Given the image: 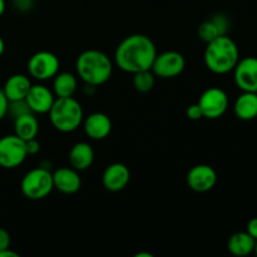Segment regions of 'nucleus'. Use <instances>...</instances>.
I'll return each instance as SVG.
<instances>
[{
  "label": "nucleus",
  "instance_id": "1",
  "mask_svg": "<svg viewBox=\"0 0 257 257\" xmlns=\"http://www.w3.org/2000/svg\"><path fill=\"white\" fill-rule=\"evenodd\" d=\"M157 55V48L150 37L145 34H132L120 42L114 53V60L123 72L135 74L150 70Z\"/></svg>",
  "mask_w": 257,
  "mask_h": 257
},
{
  "label": "nucleus",
  "instance_id": "2",
  "mask_svg": "<svg viewBox=\"0 0 257 257\" xmlns=\"http://www.w3.org/2000/svg\"><path fill=\"white\" fill-rule=\"evenodd\" d=\"M205 65L215 74H227L240 60V50L235 40L227 34L220 35L207 43L203 54Z\"/></svg>",
  "mask_w": 257,
  "mask_h": 257
},
{
  "label": "nucleus",
  "instance_id": "3",
  "mask_svg": "<svg viewBox=\"0 0 257 257\" xmlns=\"http://www.w3.org/2000/svg\"><path fill=\"white\" fill-rule=\"evenodd\" d=\"M77 74L85 84L99 87L110 79L113 73V63L104 52L98 49H88L80 53L75 63Z\"/></svg>",
  "mask_w": 257,
  "mask_h": 257
},
{
  "label": "nucleus",
  "instance_id": "4",
  "mask_svg": "<svg viewBox=\"0 0 257 257\" xmlns=\"http://www.w3.org/2000/svg\"><path fill=\"white\" fill-rule=\"evenodd\" d=\"M53 127L62 133H70L82 125L84 113L75 98H57L48 112Z\"/></svg>",
  "mask_w": 257,
  "mask_h": 257
},
{
  "label": "nucleus",
  "instance_id": "5",
  "mask_svg": "<svg viewBox=\"0 0 257 257\" xmlns=\"http://www.w3.org/2000/svg\"><path fill=\"white\" fill-rule=\"evenodd\" d=\"M20 190L24 197L32 201H39L48 197L53 190V172L49 168L37 167L27 172L20 182Z\"/></svg>",
  "mask_w": 257,
  "mask_h": 257
},
{
  "label": "nucleus",
  "instance_id": "6",
  "mask_svg": "<svg viewBox=\"0 0 257 257\" xmlns=\"http://www.w3.org/2000/svg\"><path fill=\"white\" fill-rule=\"evenodd\" d=\"M28 157L25 141L17 135H7L0 138V167L13 170L22 165Z\"/></svg>",
  "mask_w": 257,
  "mask_h": 257
},
{
  "label": "nucleus",
  "instance_id": "7",
  "mask_svg": "<svg viewBox=\"0 0 257 257\" xmlns=\"http://www.w3.org/2000/svg\"><path fill=\"white\" fill-rule=\"evenodd\" d=\"M60 63L57 55L48 50L34 53L28 60V73L39 82L53 79L59 72Z\"/></svg>",
  "mask_w": 257,
  "mask_h": 257
},
{
  "label": "nucleus",
  "instance_id": "8",
  "mask_svg": "<svg viewBox=\"0 0 257 257\" xmlns=\"http://www.w3.org/2000/svg\"><path fill=\"white\" fill-rule=\"evenodd\" d=\"M228 104H230V99H228L227 93L218 87L206 89L198 100L203 118L212 120L222 117L227 112Z\"/></svg>",
  "mask_w": 257,
  "mask_h": 257
},
{
  "label": "nucleus",
  "instance_id": "9",
  "mask_svg": "<svg viewBox=\"0 0 257 257\" xmlns=\"http://www.w3.org/2000/svg\"><path fill=\"white\" fill-rule=\"evenodd\" d=\"M186 68V59L181 53L176 50H167L156 55L151 70L153 74L162 79H171L176 78Z\"/></svg>",
  "mask_w": 257,
  "mask_h": 257
},
{
  "label": "nucleus",
  "instance_id": "10",
  "mask_svg": "<svg viewBox=\"0 0 257 257\" xmlns=\"http://www.w3.org/2000/svg\"><path fill=\"white\" fill-rule=\"evenodd\" d=\"M233 72V79L238 89L242 92L257 90V58L246 57L240 59Z\"/></svg>",
  "mask_w": 257,
  "mask_h": 257
},
{
  "label": "nucleus",
  "instance_id": "11",
  "mask_svg": "<svg viewBox=\"0 0 257 257\" xmlns=\"http://www.w3.org/2000/svg\"><path fill=\"white\" fill-rule=\"evenodd\" d=\"M187 185L192 191L205 193L212 190L217 183V173L208 165H196L188 171Z\"/></svg>",
  "mask_w": 257,
  "mask_h": 257
},
{
  "label": "nucleus",
  "instance_id": "12",
  "mask_svg": "<svg viewBox=\"0 0 257 257\" xmlns=\"http://www.w3.org/2000/svg\"><path fill=\"white\" fill-rule=\"evenodd\" d=\"M54 100V93L43 84H32L25 97L28 107L34 114H48Z\"/></svg>",
  "mask_w": 257,
  "mask_h": 257
},
{
  "label": "nucleus",
  "instance_id": "13",
  "mask_svg": "<svg viewBox=\"0 0 257 257\" xmlns=\"http://www.w3.org/2000/svg\"><path fill=\"white\" fill-rule=\"evenodd\" d=\"M131 181V171L124 163L115 162L108 166L102 176L103 186L109 192H120Z\"/></svg>",
  "mask_w": 257,
  "mask_h": 257
},
{
  "label": "nucleus",
  "instance_id": "14",
  "mask_svg": "<svg viewBox=\"0 0 257 257\" xmlns=\"http://www.w3.org/2000/svg\"><path fill=\"white\" fill-rule=\"evenodd\" d=\"M53 183L55 190L59 192L73 195L82 187V178L79 176V171L73 167H62L53 172Z\"/></svg>",
  "mask_w": 257,
  "mask_h": 257
},
{
  "label": "nucleus",
  "instance_id": "15",
  "mask_svg": "<svg viewBox=\"0 0 257 257\" xmlns=\"http://www.w3.org/2000/svg\"><path fill=\"white\" fill-rule=\"evenodd\" d=\"M112 120L104 113H92L85 119H83V128H84L85 135L95 141L107 138L112 132Z\"/></svg>",
  "mask_w": 257,
  "mask_h": 257
},
{
  "label": "nucleus",
  "instance_id": "16",
  "mask_svg": "<svg viewBox=\"0 0 257 257\" xmlns=\"http://www.w3.org/2000/svg\"><path fill=\"white\" fill-rule=\"evenodd\" d=\"M94 162V150L88 142H77L69 152V163L74 170L85 171Z\"/></svg>",
  "mask_w": 257,
  "mask_h": 257
},
{
  "label": "nucleus",
  "instance_id": "17",
  "mask_svg": "<svg viewBox=\"0 0 257 257\" xmlns=\"http://www.w3.org/2000/svg\"><path fill=\"white\" fill-rule=\"evenodd\" d=\"M30 87H32V82L27 75L13 74L5 82L3 92H4L8 102H12V100L25 99Z\"/></svg>",
  "mask_w": 257,
  "mask_h": 257
},
{
  "label": "nucleus",
  "instance_id": "18",
  "mask_svg": "<svg viewBox=\"0 0 257 257\" xmlns=\"http://www.w3.org/2000/svg\"><path fill=\"white\" fill-rule=\"evenodd\" d=\"M233 110L238 119L253 120L257 118V94L256 92H242L236 99Z\"/></svg>",
  "mask_w": 257,
  "mask_h": 257
},
{
  "label": "nucleus",
  "instance_id": "19",
  "mask_svg": "<svg viewBox=\"0 0 257 257\" xmlns=\"http://www.w3.org/2000/svg\"><path fill=\"white\" fill-rule=\"evenodd\" d=\"M78 89V80L73 73H57L53 78V93L57 98L73 97Z\"/></svg>",
  "mask_w": 257,
  "mask_h": 257
},
{
  "label": "nucleus",
  "instance_id": "20",
  "mask_svg": "<svg viewBox=\"0 0 257 257\" xmlns=\"http://www.w3.org/2000/svg\"><path fill=\"white\" fill-rule=\"evenodd\" d=\"M256 240L247 232H236L228 238L227 248L233 256L245 257L255 251Z\"/></svg>",
  "mask_w": 257,
  "mask_h": 257
},
{
  "label": "nucleus",
  "instance_id": "21",
  "mask_svg": "<svg viewBox=\"0 0 257 257\" xmlns=\"http://www.w3.org/2000/svg\"><path fill=\"white\" fill-rule=\"evenodd\" d=\"M39 132V122L34 113H27L14 119V133L22 140L37 138Z\"/></svg>",
  "mask_w": 257,
  "mask_h": 257
},
{
  "label": "nucleus",
  "instance_id": "22",
  "mask_svg": "<svg viewBox=\"0 0 257 257\" xmlns=\"http://www.w3.org/2000/svg\"><path fill=\"white\" fill-rule=\"evenodd\" d=\"M132 79V84L135 89L140 93H148L153 89L156 83V75L152 70H142V72L135 73Z\"/></svg>",
  "mask_w": 257,
  "mask_h": 257
},
{
  "label": "nucleus",
  "instance_id": "23",
  "mask_svg": "<svg viewBox=\"0 0 257 257\" xmlns=\"http://www.w3.org/2000/svg\"><path fill=\"white\" fill-rule=\"evenodd\" d=\"M220 35H223V34L221 33L220 28H218V25L216 24V22L213 20V18L206 20V22H203L202 24L198 27V37H200L201 39L206 43L216 39V38L220 37Z\"/></svg>",
  "mask_w": 257,
  "mask_h": 257
},
{
  "label": "nucleus",
  "instance_id": "24",
  "mask_svg": "<svg viewBox=\"0 0 257 257\" xmlns=\"http://www.w3.org/2000/svg\"><path fill=\"white\" fill-rule=\"evenodd\" d=\"M27 113H32V110L28 107V103L25 102V99L12 100V102L8 103L7 114H9L13 118V120L20 115L27 114Z\"/></svg>",
  "mask_w": 257,
  "mask_h": 257
},
{
  "label": "nucleus",
  "instance_id": "25",
  "mask_svg": "<svg viewBox=\"0 0 257 257\" xmlns=\"http://www.w3.org/2000/svg\"><path fill=\"white\" fill-rule=\"evenodd\" d=\"M186 115H187L188 119L191 120H200L203 118L202 110H201L198 103H196V104H191L190 107L187 108V110H186Z\"/></svg>",
  "mask_w": 257,
  "mask_h": 257
},
{
  "label": "nucleus",
  "instance_id": "26",
  "mask_svg": "<svg viewBox=\"0 0 257 257\" xmlns=\"http://www.w3.org/2000/svg\"><path fill=\"white\" fill-rule=\"evenodd\" d=\"M25 148H27L28 156L37 155L40 151V143L37 138H32V140L25 141Z\"/></svg>",
  "mask_w": 257,
  "mask_h": 257
},
{
  "label": "nucleus",
  "instance_id": "27",
  "mask_svg": "<svg viewBox=\"0 0 257 257\" xmlns=\"http://www.w3.org/2000/svg\"><path fill=\"white\" fill-rule=\"evenodd\" d=\"M34 0H13V7L18 10V12L25 13L28 10L32 9Z\"/></svg>",
  "mask_w": 257,
  "mask_h": 257
},
{
  "label": "nucleus",
  "instance_id": "28",
  "mask_svg": "<svg viewBox=\"0 0 257 257\" xmlns=\"http://www.w3.org/2000/svg\"><path fill=\"white\" fill-rule=\"evenodd\" d=\"M10 247V235L7 230L0 228V251Z\"/></svg>",
  "mask_w": 257,
  "mask_h": 257
},
{
  "label": "nucleus",
  "instance_id": "29",
  "mask_svg": "<svg viewBox=\"0 0 257 257\" xmlns=\"http://www.w3.org/2000/svg\"><path fill=\"white\" fill-rule=\"evenodd\" d=\"M8 99L5 97L4 92L3 89H0V120L7 115V110H8Z\"/></svg>",
  "mask_w": 257,
  "mask_h": 257
},
{
  "label": "nucleus",
  "instance_id": "30",
  "mask_svg": "<svg viewBox=\"0 0 257 257\" xmlns=\"http://www.w3.org/2000/svg\"><path fill=\"white\" fill-rule=\"evenodd\" d=\"M246 232L257 241V217L250 220V222H248L247 225V231H246Z\"/></svg>",
  "mask_w": 257,
  "mask_h": 257
},
{
  "label": "nucleus",
  "instance_id": "31",
  "mask_svg": "<svg viewBox=\"0 0 257 257\" xmlns=\"http://www.w3.org/2000/svg\"><path fill=\"white\" fill-rule=\"evenodd\" d=\"M0 257H19L17 252H14V251L10 250L9 248H5V250H2L0 251Z\"/></svg>",
  "mask_w": 257,
  "mask_h": 257
},
{
  "label": "nucleus",
  "instance_id": "32",
  "mask_svg": "<svg viewBox=\"0 0 257 257\" xmlns=\"http://www.w3.org/2000/svg\"><path fill=\"white\" fill-rule=\"evenodd\" d=\"M4 50H5V43H4V40H3L2 35H0V57L4 54Z\"/></svg>",
  "mask_w": 257,
  "mask_h": 257
},
{
  "label": "nucleus",
  "instance_id": "33",
  "mask_svg": "<svg viewBox=\"0 0 257 257\" xmlns=\"http://www.w3.org/2000/svg\"><path fill=\"white\" fill-rule=\"evenodd\" d=\"M5 8H7V5H5V0H0V17L4 14Z\"/></svg>",
  "mask_w": 257,
  "mask_h": 257
},
{
  "label": "nucleus",
  "instance_id": "34",
  "mask_svg": "<svg viewBox=\"0 0 257 257\" xmlns=\"http://www.w3.org/2000/svg\"><path fill=\"white\" fill-rule=\"evenodd\" d=\"M136 257H152V255L151 253H137Z\"/></svg>",
  "mask_w": 257,
  "mask_h": 257
},
{
  "label": "nucleus",
  "instance_id": "35",
  "mask_svg": "<svg viewBox=\"0 0 257 257\" xmlns=\"http://www.w3.org/2000/svg\"><path fill=\"white\" fill-rule=\"evenodd\" d=\"M253 252H255V253H256V255H257V241H256V246H255V251H253Z\"/></svg>",
  "mask_w": 257,
  "mask_h": 257
},
{
  "label": "nucleus",
  "instance_id": "36",
  "mask_svg": "<svg viewBox=\"0 0 257 257\" xmlns=\"http://www.w3.org/2000/svg\"><path fill=\"white\" fill-rule=\"evenodd\" d=\"M256 94H257V90H256Z\"/></svg>",
  "mask_w": 257,
  "mask_h": 257
},
{
  "label": "nucleus",
  "instance_id": "37",
  "mask_svg": "<svg viewBox=\"0 0 257 257\" xmlns=\"http://www.w3.org/2000/svg\"><path fill=\"white\" fill-rule=\"evenodd\" d=\"M34 2H35V0H34Z\"/></svg>",
  "mask_w": 257,
  "mask_h": 257
}]
</instances>
